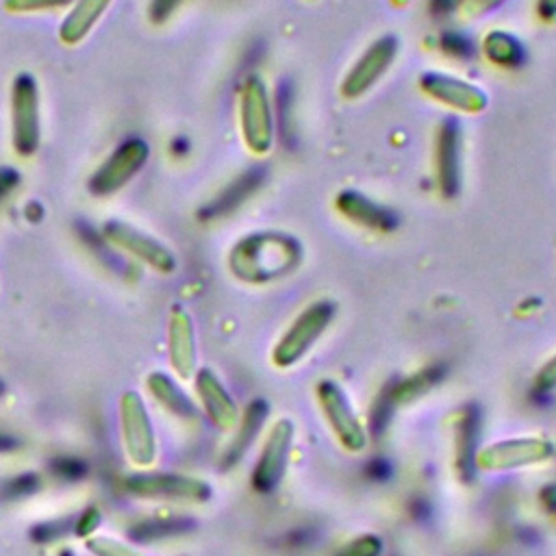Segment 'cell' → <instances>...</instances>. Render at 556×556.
Listing matches in <instances>:
<instances>
[{
	"label": "cell",
	"instance_id": "cell-1",
	"mask_svg": "<svg viewBox=\"0 0 556 556\" xmlns=\"http://www.w3.org/2000/svg\"><path fill=\"white\" fill-rule=\"evenodd\" d=\"M302 261L298 239L276 230L252 232L239 239L230 254L228 267L243 282H269L291 274Z\"/></svg>",
	"mask_w": 556,
	"mask_h": 556
},
{
	"label": "cell",
	"instance_id": "cell-2",
	"mask_svg": "<svg viewBox=\"0 0 556 556\" xmlns=\"http://www.w3.org/2000/svg\"><path fill=\"white\" fill-rule=\"evenodd\" d=\"M239 126L245 148L263 156L271 150L276 137L274 104L265 83L258 76H248L239 91Z\"/></svg>",
	"mask_w": 556,
	"mask_h": 556
},
{
	"label": "cell",
	"instance_id": "cell-3",
	"mask_svg": "<svg viewBox=\"0 0 556 556\" xmlns=\"http://www.w3.org/2000/svg\"><path fill=\"white\" fill-rule=\"evenodd\" d=\"M39 89L30 74H17L11 85V143L20 156H33L39 148Z\"/></svg>",
	"mask_w": 556,
	"mask_h": 556
},
{
	"label": "cell",
	"instance_id": "cell-4",
	"mask_svg": "<svg viewBox=\"0 0 556 556\" xmlns=\"http://www.w3.org/2000/svg\"><path fill=\"white\" fill-rule=\"evenodd\" d=\"M332 317H334V304L328 300H319L306 306L276 343L274 356H271L274 363L278 367L295 365L311 350V345L321 337V332L328 328Z\"/></svg>",
	"mask_w": 556,
	"mask_h": 556
},
{
	"label": "cell",
	"instance_id": "cell-5",
	"mask_svg": "<svg viewBox=\"0 0 556 556\" xmlns=\"http://www.w3.org/2000/svg\"><path fill=\"white\" fill-rule=\"evenodd\" d=\"M119 426L124 450L132 465L150 467L156 458V437L148 408L137 391H126L119 397Z\"/></svg>",
	"mask_w": 556,
	"mask_h": 556
},
{
	"label": "cell",
	"instance_id": "cell-6",
	"mask_svg": "<svg viewBox=\"0 0 556 556\" xmlns=\"http://www.w3.org/2000/svg\"><path fill=\"white\" fill-rule=\"evenodd\" d=\"M124 489L137 497L150 500H187L206 502L211 497L208 482L182 473L139 471L124 480Z\"/></svg>",
	"mask_w": 556,
	"mask_h": 556
},
{
	"label": "cell",
	"instance_id": "cell-7",
	"mask_svg": "<svg viewBox=\"0 0 556 556\" xmlns=\"http://www.w3.org/2000/svg\"><path fill=\"white\" fill-rule=\"evenodd\" d=\"M397 56V37L395 35H382L376 41H371L365 52L354 61V65L348 70V74L341 80V93L348 100H356L365 96L393 65Z\"/></svg>",
	"mask_w": 556,
	"mask_h": 556
},
{
	"label": "cell",
	"instance_id": "cell-8",
	"mask_svg": "<svg viewBox=\"0 0 556 556\" xmlns=\"http://www.w3.org/2000/svg\"><path fill=\"white\" fill-rule=\"evenodd\" d=\"M150 148L143 139H126L119 143L109 159L93 172L89 180V191L93 195H111L122 189L148 161Z\"/></svg>",
	"mask_w": 556,
	"mask_h": 556
},
{
	"label": "cell",
	"instance_id": "cell-9",
	"mask_svg": "<svg viewBox=\"0 0 556 556\" xmlns=\"http://www.w3.org/2000/svg\"><path fill=\"white\" fill-rule=\"evenodd\" d=\"M554 454V445L539 437L506 439L486 445L476 456V467L484 471H506L547 460Z\"/></svg>",
	"mask_w": 556,
	"mask_h": 556
},
{
	"label": "cell",
	"instance_id": "cell-10",
	"mask_svg": "<svg viewBox=\"0 0 556 556\" xmlns=\"http://www.w3.org/2000/svg\"><path fill=\"white\" fill-rule=\"evenodd\" d=\"M437 185L443 198H456L463 187V128L456 117H445L434 141Z\"/></svg>",
	"mask_w": 556,
	"mask_h": 556
},
{
	"label": "cell",
	"instance_id": "cell-11",
	"mask_svg": "<svg viewBox=\"0 0 556 556\" xmlns=\"http://www.w3.org/2000/svg\"><path fill=\"white\" fill-rule=\"evenodd\" d=\"M317 400H319L321 413L326 415L330 428L334 430V434L339 437L343 447H348L350 452L363 450L367 443V437H365V430H363L358 417L354 415L343 389L334 380H321L317 384Z\"/></svg>",
	"mask_w": 556,
	"mask_h": 556
},
{
	"label": "cell",
	"instance_id": "cell-12",
	"mask_svg": "<svg viewBox=\"0 0 556 556\" xmlns=\"http://www.w3.org/2000/svg\"><path fill=\"white\" fill-rule=\"evenodd\" d=\"M419 89L434 102L445 104L450 109H456L460 113H482L489 104L486 93L463 78L439 74V72H426L419 76Z\"/></svg>",
	"mask_w": 556,
	"mask_h": 556
},
{
	"label": "cell",
	"instance_id": "cell-13",
	"mask_svg": "<svg viewBox=\"0 0 556 556\" xmlns=\"http://www.w3.org/2000/svg\"><path fill=\"white\" fill-rule=\"evenodd\" d=\"M291 441H293V424L289 419H278L271 426L269 437L252 471V486L258 493H269L280 484L289 463Z\"/></svg>",
	"mask_w": 556,
	"mask_h": 556
},
{
	"label": "cell",
	"instance_id": "cell-14",
	"mask_svg": "<svg viewBox=\"0 0 556 556\" xmlns=\"http://www.w3.org/2000/svg\"><path fill=\"white\" fill-rule=\"evenodd\" d=\"M102 232L113 245L126 250L128 254L143 261L152 269H156L161 274H169L176 269L174 252L167 245H163L159 239L137 230L135 226L124 224V222H109V224H104Z\"/></svg>",
	"mask_w": 556,
	"mask_h": 556
},
{
	"label": "cell",
	"instance_id": "cell-15",
	"mask_svg": "<svg viewBox=\"0 0 556 556\" xmlns=\"http://www.w3.org/2000/svg\"><path fill=\"white\" fill-rule=\"evenodd\" d=\"M334 206L350 222L371 228V230L389 232V230H395V226H397V215L389 206L374 202L371 198H367L365 193H361L356 189L339 191L334 198Z\"/></svg>",
	"mask_w": 556,
	"mask_h": 556
},
{
	"label": "cell",
	"instance_id": "cell-16",
	"mask_svg": "<svg viewBox=\"0 0 556 556\" xmlns=\"http://www.w3.org/2000/svg\"><path fill=\"white\" fill-rule=\"evenodd\" d=\"M169 363L180 378H191L195 371V334L193 321L182 306H172L167 321Z\"/></svg>",
	"mask_w": 556,
	"mask_h": 556
},
{
	"label": "cell",
	"instance_id": "cell-17",
	"mask_svg": "<svg viewBox=\"0 0 556 556\" xmlns=\"http://www.w3.org/2000/svg\"><path fill=\"white\" fill-rule=\"evenodd\" d=\"M195 391L202 400V406L208 415V419L222 428L228 430L237 421V404L230 397V393L224 389L222 380L211 369H200L195 374Z\"/></svg>",
	"mask_w": 556,
	"mask_h": 556
},
{
	"label": "cell",
	"instance_id": "cell-18",
	"mask_svg": "<svg viewBox=\"0 0 556 556\" xmlns=\"http://www.w3.org/2000/svg\"><path fill=\"white\" fill-rule=\"evenodd\" d=\"M478 437H480V408L476 404H467L456 426V469L463 480H471L478 469L476 467Z\"/></svg>",
	"mask_w": 556,
	"mask_h": 556
},
{
	"label": "cell",
	"instance_id": "cell-19",
	"mask_svg": "<svg viewBox=\"0 0 556 556\" xmlns=\"http://www.w3.org/2000/svg\"><path fill=\"white\" fill-rule=\"evenodd\" d=\"M111 2L113 0H74V7L59 26V39L67 46L80 43L104 15Z\"/></svg>",
	"mask_w": 556,
	"mask_h": 556
},
{
	"label": "cell",
	"instance_id": "cell-20",
	"mask_svg": "<svg viewBox=\"0 0 556 556\" xmlns=\"http://www.w3.org/2000/svg\"><path fill=\"white\" fill-rule=\"evenodd\" d=\"M265 178V169L254 167L243 172L237 180H232L211 204H206L200 213V217L204 219H213V217H222L232 213L237 206H241L263 182Z\"/></svg>",
	"mask_w": 556,
	"mask_h": 556
},
{
	"label": "cell",
	"instance_id": "cell-21",
	"mask_svg": "<svg viewBox=\"0 0 556 556\" xmlns=\"http://www.w3.org/2000/svg\"><path fill=\"white\" fill-rule=\"evenodd\" d=\"M480 50L489 63L502 70H515L526 61V48L506 30H489L480 41Z\"/></svg>",
	"mask_w": 556,
	"mask_h": 556
},
{
	"label": "cell",
	"instance_id": "cell-22",
	"mask_svg": "<svg viewBox=\"0 0 556 556\" xmlns=\"http://www.w3.org/2000/svg\"><path fill=\"white\" fill-rule=\"evenodd\" d=\"M269 413V406L265 400H254L252 404H248L243 417H241V424H239V430L232 439V443L228 445L226 454H224V465H235L245 452L248 447L254 443L258 430L263 428L265 424V417Z\"/></svg>",
	"mask_w": 556,
	"mask_h": 556
},
{
	"label": "cell",
	"instance_id": "cell-23",
	"mask_svg": "<svg viewBox=\"0 0 556 556\" xmlns=\"http://www.w3.org/2000/svg\"><path fill=\"white\" fill-rule=\"evenodd\" d=\"M148 389L159 400L161 406H165L169 413L182 419L195 417V406L187 397V393L163 371H152L148 376Z\"/></svg>",
	"mask_w": 556,
	"mask_h": 556
},
{
	"label": "cell",
	"instance_id": "cell-24",
	"mask_svg": "<svg viewBox=\"0 0 556 556\" xmlns=\"http://www.w3.org/2000/svg\"><path fill=\"white\" fill-rule=\"evenodd\" d=\"M445 376V367L441 365H430L421 371H417L415 376L410 378H404L400 382H389L387 384V391H389V397L393 402V406L397 404H404V402H413L415 397H419L421 393L430 391L434 384L441 382V378Z\"/></svg>",
	"mask_w": 556,
	"mask_h": 556
},
{
	"label": "cell",
	"instance_id": "cell-25",
	"mask_svg": "<svg viewBox=\"0 0 556 556\" xmlns=\"http://www.w3.org/2000/svg\"><path fill=\"white\" fill-rule=\"evenodd\" d=\"M185 528H189V519H156V523L148 521V523L139 526L137 530H130V534L137 541H152V539H159V536L176 534Z\"/></svg>",
	"mask_w": 556,
	"mask_h": 556
},
{
	"label": "cell",
	"instance_id": "cell-26",
	"mask_svg": "<svg viewBox=\"0 0 556 556\" xmlns=\"http://www.w3.org/2000/svg\"><path fill=\"white\" fill-rule=\"evenodd\" d=\"M443 54L452 56V59H458V61H465V59H471L476 54V46L473 41L463 35V33H454V30H447L443 33L441 41H439Z\"/></svg>",
	"mask_w": 556,
	"mask_h": 556
},
{
	"label": "cell",
	"instance_id": "cell-27",
	"mask_svg": "<svg viewBox=\"0 0 556 556\" xmlns=\"http://www.w3.org/2000/svg\"><path fill=\"white\" fill-rule=\"evenodd\" d=\"M382 554V541L376 534H361L348 541L337 556H380Z\"/></svg>",
	"mask_w": 556,
	"mask_h": 556
},
{
	"label": "cell",
	"instance_id": "cell-28",
	"mask_svg": "<svg viewBox=\"0 0 556 556\" xmlns=\"http://www.w3.org/2000/svg\"><path fill=\"white\" fill-rule=\"evenodd\" d=\"M393 408H395V406H393V402H391V397H389V391H387V387H384V389L380 391V395L374 400L371 408H369V428H371V432L380 434V432L389 426Z\"/></svg>",
	"mask_w": 556,
	"mask_h": 556
},
{
	"label": "cell",
	"instance_id": "cell-29",
	"mask_svg": "<svg viewBox=\"0 0 556 556\" xmlns=\"http://www.w3.org/2000/svg\"><path fill=\"white\" fill-rule=\"evenodd\" d=\"M276 109L280 111V115L276 119V126L280 128V137L287 143V141H291V132H289V126H291V87H289V83H280L278 93H276Z\"/></svg>",
	"mask_w": 556,
	"mask_h": 556
},
{
	"label": "cell",
	"instance_id": "cell-30",
	"mask_svg": "<svg viewBox=\"0 0 556 556\" xmlns=\"http://www.w3.org/2000/svg\"><path fill=\"white\" fill-rule=\"evenodd\" d=\"M87 549L93 552L96 556H143L139 552H135L132 547L109 539V536H93L87 541Z\"/></svg>",
	"mask_w": 556,
	"mask_h": 556
},
{
	"label": "cell",
	"instance_id": "cell-31",
	"mask_svg": "<svg viewBox=\"0 0 556 556\" xmlns=\"http://www.w3.org/2000/svg\"><path fill=\"white\" fill-rule=\"evenodd\" d=\"M74 0H4V9L11 13H37L72 4Z\"/></svg>",
	"mask_w": 556,
	"mask_h": 556
},
{
	"label": "cell",
	"instance_id": "cell-32",
	"mask_svg": "<svg viewBox=\"0 0 556 556\" xmlns=\"http://www.w3.org/2000/svg\"><path fill=\"white\" fill-rule=\"evenodd\" d=\"M506 0H458V7L456 11L465 17V20H471V17H480L489 11H493L495 7L504 4Z\"/></svg>",
	"mask_w": 556,
	"mask_h": 556
},
{
	"label": "cell",
	"instance_id": "cell-33",
	"mask_svg": "<svg viewBox=\"0 0 556 556\" xmlns=\"http://www.w3.org/2000/svg\"><path fill=\"white\" fill-rule=\"evenodd\" d=\"M534 389L539 393H549L556 389V356H552L543 367L541 371L536 374L534 378Z\"/></svg>",
	"mask_w": 556,
	"mask_h": 556
},
{
	"label": "cell",
	"instance_id": "cell-34",
	"mask_svg": "<svg viewBox=\"0 0 556 556\" xmlns=\"http://www.w3.org/2000/svg\"><path fill=\"white\" fill-rule=\"evenodd\" d=\"M180 2H182V0H152V2H150V20H152L154 24L165 22V20L176 11V7H178Z\"/></svg>",
	"mask_w": 556,
	"mask_h": 556
},
{
	"label": "cell",
	"instance_id": "cell-35",
	"mask_svg": "<svg viewBox=\"0 0 556 556\" xmlns=\"http://www.w3.org/2000/svg\"><path fill=\"white\" fill-rule=\"evenodd\" d=\"M391 465L384 460V458H374L369 465H367V473L374 478V480H387L391 476Z\"/></svg>",
	"mask_w": 556,
	"mask_h": 556
},
{
	"label": "cell",
	"instance_id": "cell-36",
	"mask_svg": "<svg viewBox=\"0 0 556 556\" xmlns=\"http://www.w3.org/2000/svg\"><path fill=\"white\" fill-rule=\"evenodd\" d=\"M17 174L13 169H0V198L7 195L17 185Z\"/></svg>",
	"mask_w": 556,
	"mask_h": 556
},
{
	"label": "cell",
	"instance_id": "cell-37",
	"mask_svg": "<svg viewBox=\"0 0 556 556\" xmlns=\"http://www.w3.org/2000/svg\"><path fill=\"white\" fill-rule=\"evenodd\" d=\"M536 13L541 20H556V0H536Z\"/></svg>",
	"mask_w": 556,
	"mask_h": 556
},
{
	"label": "cell",
	"instance_id": "cell-38",
	"mask_svg": "<svg viewBox=\"0 0 556 556\" xmlns=\"http://www.w3.org/2000/svg\"><path fill=\"white\" fill-rule=\"evenodd\" d=\"M458 7V0H430L432 15H447Z\"/></svg>",
	"mask_w": 556,
	"mask_h": 556
},
{
	"label": "cell",
	"instance_id": "cell-39",
	"mask_svg": "<svg viewBox=\"0 0 556 556\" xmlns=\"http://www.w3.org/2000/svg\"><path fill=\"white\" fill-rule=\"evenodd\" d=\"M541 500H543L545 508L556 517V484H547V486L541 491Z\"/></svg>",
	"mask_w": 556,
	"mask_h": 556
},
{
	"label": "cell",
	"instance_id": "cell-40",
	"mask_svg": "<svg viewBox=\"0 0 556 556\" xmlns=\"http://www.w3.org/2000/svg\"><path fill=\"white\" fill-rule=\"evenodd\" d=\"M4 393V384H2V380H0V395Z\"/></svg>",
	"mask_w": 556,
	"mask_h": 556
}]
</instances>
